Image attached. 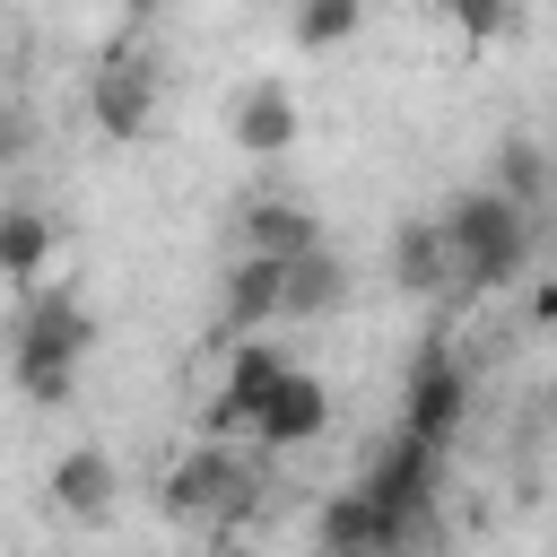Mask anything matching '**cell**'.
Instances as JSON below:
<instances>
[{"mask_svg": "<svg viewBox=\"0 0 557 557\" xmlns=\"http://www.w3.org/2000/svg\"><path fill=\"white\" fill-rule=\"evenodd\" d=\"M165 9H174V0H131V17H139V26H148V17H165Z\"/></svg>", "mask_w": 557, "mask_h": 557, "instance_id": "cell-21", "label": "cell"}, {"mask_svg": "<svg viewBox=\"0 0 557 557\" xmlns=\"http://www.w3.org/2000/svg\"><path fill=\"white\" fill-rule=\"evenodd\" d=\"M461 409H470V374H461L444 348H418V366H409V383H400V426L426 435V444H453Z\"/></svg>", "mask_w": 557, "mask_h": 557, "instance_id": "cell-6", "label": "cell"}, {"mask_svg": "<svg viewBox=\"0 0 557 557\" xmlns=\"http://www.w3.org/2000/svg\"><path fill=\"white\" fill-rule=\"evenodd\" d=\"M44 261H52V218L44 209H0V278L17 287V296H35L44 287Z\"/></svg>", "mask_w": 557, "mask_h": 557, "instance_id": "cell-14", "label": "cell"}, {"mask_svg": "<svg viewBox=\"0 0 557 557\" xmlns=\"http://www.w3.org/2000/svg\"><path fill=\"white\" fill-rule=\"evenodd\" d=\"M496 191L522 200V209H540V191H548V157H540L531 131H505V139H496Z\"/></svg>", "mask_w": 557, "mask_h": 557, "instance_id": "cell-17", "label": "cell"}, {"mask_svg": "<svg viewBox=\"0 0 557 557\" xmlns=\"http://www.w3.org/2000/svg\"><path fill=\"white\" fill-rule=\"evenodd\" d=\"M113 505H122V470H113V453L104 444H70L61 461H52V513L61 522H113Z\"/></svg>", "mask_w": 557, "mask_h": 557, "instance_id": "cell-9", "label": "cell"}, {"mask_svg": "<svg viewBox=\"0 0 557 557\" xmlns=\"http://www.w3.org/2000/svg\"><path fill=\"white\" fill-rule=\"evenodd\" d=\"M96 348V313L70 296V287H35L17 296V331H9V366H78Z\"/></svg>", "mask_w": 557, "mask_h": 557, "instance_id": "cell-4", "label": "cell"}, {"mask_svg": "<svg viewBox=\"0 0 557 557\" xmlns=\"http://www.w3.org/2000/svg\"><path fill=\"white\" fill-rule=\"evenodd\" d=\"M357 26H366V0H296L287 9L296 52H339V44H357Z\"/></svg>", "mask_w": 557, "mask_h": 557, "instance_id": "cell-15", "label": "cell"}, {"mask_svg": "<svg viewBox=\"0 0 557 557\" xmlns=\"http://www.w3.org/2000/svg\"><path fill=\"white\" fill-rule=\"evenodd\" d=\"M435 9H453V0H435Z\"/></svg>", "mask_w": 557, "mask_h": 557, "instance_id": "cell-22", "label": "cell"}, {"mask_svg": "<svg viewBox=\"0 0 557 557\" xmlns=\"http://www.w3.org/2000/svg\"><path fill=\"white\" fill-rule=\"evenodd\" d=\"M331 426V392H322V374H305V366H287L278 383H270V400L252 409V435L270 444V453H296V444H313Z\"/></svg>", "mask_w": 557, "mask_h": 557, "instance_id": "cell-8", "label": "cell"}, {"mask_svg": "<svg viewBox=\"0 0 557 557\" xmlns=\"http://www.w3.org/2000/svg\"><path fill=\"white\" fill-rule=\"evenodd\" d=\"M339 296H348V270L331 261V244H322V252H305V261L287 270V322H313V313H331Z\"/></svg>", "mask_w": 557, "mask_h": 557, "instance_id": "cell-16", "label": "cell"}, {"mask_svg": "<svg viewBox=\"0 0 557 557\" xmlns=\"http://www.w3.org/2000/svg\"><path fill=\"white\" fill-rule=\"evenodd\" d=\"M392 287H400V296H435V287H453L444 218H400V226H392Z\"/></svg>", "mask_w": 557, "mask_h": 557, "instance_id": "cell-12", "label": "cell"}, {"mask_svg": "<svg viewBox=\"0 0 557 557\" xmlns=\"http://www.w3.org/2000/svg\"><path fill=\"white\" fill-rule=\"evenodd\" d=\"M244 244L278 252V261H305V252H322V218L296 209V200H244Z\"/></svg>", "mask_w": 557, "mask_h": 557, "instance_id": "cell-13", "label": "cell"}, {"mask_svg": "<svg viewBox=\"0 0 557 557\" xmlns=\"http://www.w3.org/2000/svg\"><path fill=\"white\" fill-rule=\"evenodd\" d=\"M9 383H17L35 409H70V400H78V366H44V357H35V366H9Z\"/></svg>", "mask_w": 557, "mask_h": 557, "instance_id": "cell-18", "label": "cell"}, {"mask_svg": "<svg viewBox=\"0 0 557 557\" xmlns=\"http://www.w3.org/2000/svg\"><path fill=\"white\" fill-rule=\"evenodd\" d=\"M287 270L296 261H278V252H252L244 244V261L226 270V331L244 339V331H278L287 322Z\"/></svg>", "mask_w": 557, "mask_h": 557, "instance_id": "cell-10", "label": "cell"}, {"mask_svg": "<svg viewBox=\"0 0 557 557\" xmlns=\"http://www.w3.org/2000/svg\"><path fill=\"white\" fill-rule=\"evenodd\" d=\"M453 26H461V44L479 52V44H496V35L513 26V0H453Z\"/></svg>", "mask_w": 557, "mask_h": 557, "instance_id": "cell-19", "label": "cell"}, {"mask_svg": "<svg viewBox=\"0 0 557 557\" xmlns=\"http://www.w3.org/2000/svg\"><path fill=\"white\" fill-rule=\"evenodd\" d=\"M444 244H453V278L479 287V296H496V287H513L522 261H531V218H522V200H505L496 183H487V191H453V200H444Z\"/></svg>", "mask_w": 557, "mask_h": 557, "instance_id": "cell-1", "label": "cell"}, {"mask_svg": "<svg viewBox=\"0 0 557 557\" xmlns=\"http://www.w3.org/2000/svg\"><path fill=\"white\" fill-rule=\"evenodd\" d=\"M226 131H235V148H244V157H287V148H296V131H305V113H296V87H287L278 70L244 78V96H235Z\"/></svg>", "mask_w": 557, "mask_h": 557, "instance_id": "cell-7", "label": "cell"}, {"mask_svg": "<svg viewBox=\"0 0 557 557\" xmlns=\"http://www.w3.org/2000/svg\"><path fill=\"white\" fill-rule=\"evenodd\" d=\"M435 470H444V444H426V435H409V426L366 461V496L392 513V548H409V540L426 531V513H435Z\"/></svg>", "mask_w": 557, "mask_h": 557, "instance_id": "cell-2", "label": "cell"}, {"mask_svg": "<svg viewBox=\"0 0 557 557\" xmlns=\"http://www.w3.org/2000/svg\"><path fill=\"white\" fill-rule=\"evenodd\" d=\"M313 540H322V557H400V548H392V513L366 496V479L339 487V496H322Z\"/></svg>", "mask_w": 557, "mask_h": 557, "instance_id": "cell-11", "label": "cell"}, {"mask_svg": "<svg viewBox=\"0 0 557 557\" xmlns=\"http://www.w3.org/2000/svg\"><path fill=\"white\" fill-rule=\"evenodd\" d=\"M252 505V470L235 461V444H218V435H200L174 470H165V513H183V522H226V513H244Z\"/></svg>", "mask_w": 557, "mask_h": 557, "instance_id": "cell-3", "label": "cell"}, {"mask_svg": "<svg viewBox=\"0 0 557 557\" xmlns=\"http://www.w3.org/2000/svg\"><path fill=\"white\" fill-rule=\"evenodd\" d=\"M531 322H540V331H557V270L531 287Z\"/></svg>", "mask_w": 557, "mask_h": 557, "instance_id": "cell-20", "label": "cell"}, {"mask_svg": "<svg viewBox=\"0 0 557 557\" xmlns=\"http://www.w3.org/2000/svg\"><path fill=\"white\" fill-rule=\"evenodd\" d=\"M87 113H96V131H104L113 148H131V139L157 122V70H148L139 52H104L96 78H87Z\"/></svg>", "mask_w": 557, "mask_h": 557, "instance_id": "cell-5", "label": "cell"}]
</instances>
